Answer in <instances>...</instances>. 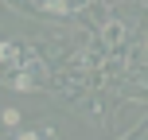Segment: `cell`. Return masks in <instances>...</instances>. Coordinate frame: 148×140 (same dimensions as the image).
Here are the masks:
<instances>
[{"instance_id":"cell-1","label":"cell","mask_w":148,"mask_h":140,"mask_svg":"<svg viewBox=\"0 0 148 140\" xmlns=\"http://www.w3.org/2000/svg\"><path fill=\"white\" fill-rule=\"evenodd\" d=\"M0 78H4L12 89H39V82H43V70H39L31 59H23V51H20V47L4 43V51H0Z\"/></svg>"},{"instance_id":"cell-2","label":"cell","mask_w":148,"mask_h":140,"mask_svg":"<svg viewBox=\"0 0 148 140\" xmlns=\"http://www.w3.org/2000/svg\"><path fill=\"white\" fill-rule=\"evenodd\" d=\"M16 140H51V132H47V128H39V132H20Z\"/></svg>"},{"instance_id":"cell-3","label":"cell","mask_w":148,"mask_h":140,"mask_svg":"<svg viewBox=\"0 0 148 140\" xmlns=\"http://www.w3.org/2000/svg\"><path fill=\"white\" fill-rule=\"evenodd\" d=\"M4 125L16 128V125H20V113H16V109H4Z\"/></svg>"}]
</instances>
